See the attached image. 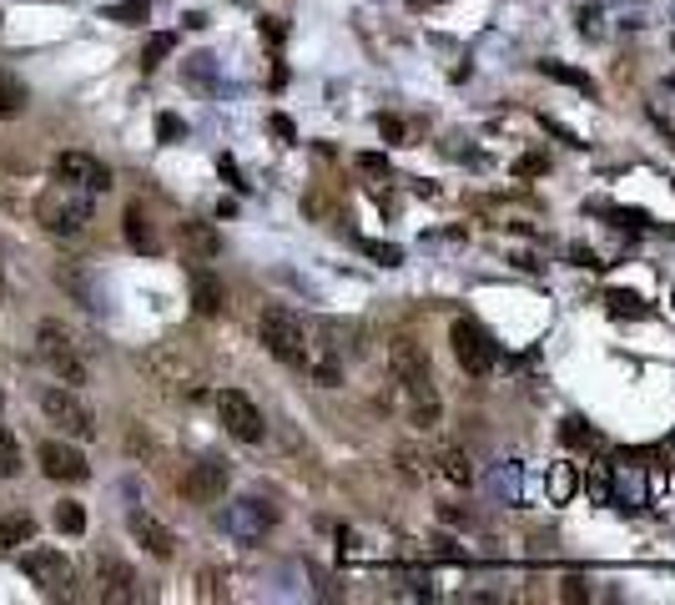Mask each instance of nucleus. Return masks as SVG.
Returning a JSON list of instances; mask_svg holds the SVG:
<instances>
[{"label":"nucleus","instance_id":"1","mask_svg":"<svg viewBox=\"0 0 675 605\" xmlns=\"http://www.w3.org/2000/svg\"><path fill=\"white\" fill-rule=\"evenodd\" d=\"M389 364H393V379L403 383V393L414 399V424L434 429L438 424V389H434V368H428L424 344H414V338H393Z\"/></svg>","mask_w":675,"mask_h":605},{"label":"nucleus","instance_id":"2","mask_svg":"<svg viewBox=\"0 0 675 605\" xmlns=\"http://www.w3.org/2000/svg\"><path fill=\"white\" fill-rule=\"evenodd\" d=\"M86 223H91V202L81 197V187L61 182L56 192L41 197V227H46V233H56V238H76Z\"/></svg>","mask_w":675,"mask_h":605},{"label":"nucleus","instance_id":"3","mask_svg":"<svg viewBox=\"0 0 675 605\" xmlns=\"http://www.w3.org/2000/svg\"><path fill=\"white\" fill-rule=\"evenodd\" d=\"M262 344H268V354L283 358V364H308V333H303V323H297V313L287 309H268L258 323Z\"/></svg>","mask_w":675,"mask_h":605},{"label":"nucleus","instance_id":"4","mask_svg":"<svg viewBox=\"0 0 675 605\" xmlns=\"http://www.w3.org/2000/svg\"><path fill=\"white\" fill-rule=\"evenodd\" d=\"M449 344H454V358H459V368H464V374H475V379H485L489 368L499 364V344L489 338L485 328H479L475 318H454Z\"/></svg>","mask_w":675,"mask_h":605},{"label":"nucleus","instance_id":"5","mask_svg":"<svg viewBox=\"0 0 675 605\" xmlns=\"http://www.w3.org/2000/svg\"><path fill=\"white\" fill-rule=\"evenodd\" d=\"M36 348H41V358H46V364L56 368L66 383H86V364H81V354H76L72 333L61 328V323H41V328H36Z\"/></svg>","mask_w":675,"mask_h":605},{"label":"nucleus","instance_id":"6","mask_svg":"<svg viewBox=\"0 0 675 605\" xmlns=\"http://www.w3.org/2000/svg\"><path fill=\"white\" fill-rule=\"evenodd\" d=\"M217 414H222L227 434H232V440H242V444H258L262 434H268V424H262V409L242 389H222V393H217Z\"/></svg>","mask_w":675,"mask_h":605},{"label":"nucleus","instance_id":"7","mask_svg":"<svg viewBox=\"0 0 675 605\" xmlns=\"http://www.w3.org/2000/svg\"><path fill=\"white\" fill-rule=\"evenodd\" d=\"M41 414H46L56 429H66V434H81V440H91V434H96L91 409H86L72 389H46V393H41Z\"/></svg>","mask_w":675,"mask_h":605},{"label":"nucleus","instance_id":"8","mask_svg":"<svg viewBox=\"0 0 675 605\" xmlns=\"http://www.w3.org/2000/svg\"><path fill=\"white\" fill-rule=\"evenodd\" d=\"M222 525H227L232 534H238L242 545H258L262 534H268V530L277 525V510L268 505V499H238V505H227Z\"/></svg>","mask_w":675,"mask_h":605},{"label":"nucleus","instance_id":"9","mask_svg":"<svg viewBox=\"0 0 675 605\" xmlns=\"http://www.w3.org/2000/svg\"><path fill=\"white\" fill-rule=\"evenodd\" d=\"M56 177L72 182V187H81V192H107L111 187L107 162H96L91 152H61L56 156Z\"/></svg>","mask_w":675,"mask_h":605},{"label":"nucleus","instance_id":"10","mask_svg":"<svg viewBox=\"0 0 675 605\" xmlns=\"http://www.w3.org/2000/svg\"><path fill=\"white\" fill-rule=\"evenodd\" d=\"M21 570L51 595H61L66 585H72V560L61 555V550H31V555L21 560Z\"/></svg>","mask_w":675,"mask_h":605},{"label":"nucleus","instance_id":"11","mask_svg":"<svg viewBox=\"0 0 675 605\" xmlns=\"http://www.w3.org/2000/svg\"><path fill=\"white\" fill-rule=\"evenodd\" d=\"M227 489V464L222 460H197L182 475V495L187 499H217Z\"/></svg>","mask_w":675,"mask_h":605},{"label":"nucleus","instance_id":"12","mask_svg":"<svg viewBox=\"0 0 675 605\" xmlns=\"http://www.w3.org/2000/svg\"><path fill=\"white\" fill-rule=\"evenodd\" d=\"M131 540H137V545H142L146 555H156V560H166L172 550H177V534L166 530V525L156 520V515H146V510L131 515Z\"/></svg>","mask_w":675,"mask_h":605},{"label":"nucleus","instance_id":"13","mask_svg":"<svg viewBox=\"0 0 675 605\" xmlns=\"http://www.w3.org/2000/svg\"><path fill=\"white\" fill-rule=\"evenodd\" d=\"M41 469L51 479H86V460L72 444H41Z\"/></svg>","mask_w":675,"mask_h":605},{"label":"nucleus","instance_id":"14","mask_svg":"<svg viewBox=\"0 0 675 605\" xmlns=\"http://www.w3.org/2000/svg\"><path fill=\"white\" fill-rule=\"evenodd\" d=\"M96 601H131V565H121V560H101L96 565Z\"/></svg>","mask_w":675,"mask_h":605},{"label":"nucleus","instance_id":"15","mask_svg":"<svg viewBox=\"0 0 675 605\" xmlns=\"http://www.w3.org/2000/svg\"><path fill=\"white\" fill-rule=\"evenodd\" d=\"M620 510H640L645 505V479H640L635 464H616V489H610Z\"/></svg>","mask_w":675,"mask_h":605},{"label":"nucleus","instance_id":"16","mask_svg":"<svg viewBox=\"0 0 675 605\" xmlns=\"http://www.w3.org/2000/svg\"><path fill=\"white\" fill-rule=\"evenodd\" d=\"M489 489H494L504 505H520L524 499V464L520 460H504L494 464V475H489Z\"/></svg>","mask_w":675,"mask_h":605},{"label":"nucleus","instance_id":"17","mask_svg":"<svg viewBox=\"0 0 675 605\" xmlns=\"http://www.w3.org/2000/svg\"><path fill=\"white\" fill-rule=\"evenodd\" d=\"M192 309H197L202 318L222 313V283H217L213 273H192Z\"/></svg>","mask_w":675,"mask_h":605},{"label":"nucleus","instance_id":"18","mask_svg":"<svg viewBox=\"0 0 675 605\" xmlns=\"http://www.w3.org/2000/svg\"><path fill=\"white\" fill-rule=\"evenodd\" d=\"M127 242L137 252H156V233H152V223H146L142 207H127Z\"/></svg>","mask_w":675,"mask_h":605},{"label":"nucleus","instance_id":"19","mask_svg":"<svg viewBox=\"0 0 675 605\" xmlns=\"http://www.w3.org/2000/svg\"><path fill=\"white\" fill-rule=\"evenodd\" d=\"M31 534H36V520H31V515H6V520H0V550L25 545Z\"/></svg>","mask_w":675,"mask_h":605},{"label":"nucleus","instance_id":"20","mask_svg":"<svg viewBox=\"0 0 675 605\" xmlns=\"http://www.w3.org/2000/svg\"><path fill=\"white\" fill-rule=\"evenodd\" d=\"M605 303H610V313H625V318H651V303L640 293H630V288H610Z\"/></svg>","mask_w":675,"mask_h":605},{"label":"nucleus","instance_id":"21","mask_svg":"<svg viewBox=\"0 0 675 605\" xmlns=\"http://www.w3.org/2000/svg\"><path fill=\"white\" fill-rule=\"evenodd\" d=\"M540 72L555 76V82H565V86H575V91H585V96H595V82H590V76L575 72V66H565V61H540Z\"/></svg>","mask_w":675,"mask_h":605},{"label":"nucleus","instance_id":"22","mask_svg":"<svg viewBox=\"0 0 675 605\" xmlns=\"http://www.w3.org/2000/svg\"><path fill=\"white\" fill-rule=\"evenodd\" d=\"M575 485H580V464H555V475H549V499L565 505V499L575 495Z\"/></svg>","mask_w":675,"mask_h":605},{"label":"nucleus","instance_id":"23","mask_svg":"<svg viewBox=\"0 0 675 605\" xmlns=\"http://www.w3.org/2000/svg\"><path fill=\"white\" fill-rule=\"evenodd\" d=\"M182 242H187L192 252H202V258H213L217 252V233L207 223H182Z\"/></svg>","mask_w":675,"mask_h":605},{"label":"nucleus","instance_id":"24","mask_svg":"<svg viewBox=\"0 0 675 605\" xmlns=\"http://www.w3.org/2000/svg\"><path fill=\"white\" fill-rule=\"evenodd\" d=\"M25 107V86L11 72H0V117H21Z\"/></svg>","mask_w":675,"mask_h":605},{"label":"nucleus","instance_id":"25","mask_svg":"<svg viewBox=\"0 0 675 605\" xmlns=\"http://www.w3.org/2000/svg\"><path fill=\"white\" fill-rule=\"evenodd\" d=\"M21 475V444H15V434L6 424H0V479H15Z\"/></svg>","mask_w":675,"mask_h":605},{"label":"nucleus","instance_id":"26","mask_svg":"<svg viewBox=\"0 0 675 605\" xmlns=\"http://www.w3.org/2000/svg\"><path fill=\"white\" fill-rule=\"evenodd\" d=\"M56 530L61 534H81L86 530V510L76 505V499H61L56 505Z\"/></svg>","mask_w":675,"mask_h":605},{"label":"nucleus","instance_id":"27","mask_svg":"<svg viewBox=\"0 0 675 605\" xmlns=\"http://www.w3.org/2000/svg\"><path fill=\"white\" fill-rule=\"evenodd\" d=\"M438 464H444V479H454V485H469V479H475V469H469L464 450H444V454H438Z\"/></svg>","mask_w":675,"mask_h":605},{"label":"nucleus","instance_id":"28","mask_svg":"<svg viewBox=\"0 0 675 605\" xmlns=\"http://www.w3.org/2000/svg\"><path fill=\"white\" fill-rule=\"evenodd\" d=\"M146 15H152V0H121V6H111V21L121 25H142Z\"/></svg>","mask_w":675,"mask_h":605},{"label":"nucleus","instance_id":"29","mask_svg":"<svg viewBox=\"0 0 675 605\" xmlns=\"http://www.w3.org/2000/svg\"><path fill=\"white\" fill-rule=\"evenodd\" d=\"M363 252L379 262V268H399V262H403V252L393 248V242H363Z\"/></svg>","mask_w":675,"mask_h":605},{"label":"nucleus","instance_id":"30","mask_svg":"<svg viewBox=\"0 0 675 605\" xmlns=\"http://www.w3.org/2000/svg\"><path fill=\"white\" fill-rule=\"evenodd\" d=\"M559 440H565V444H595V429L585 424V419H565V429H559Z\"/></svg>","mask_w":675,"mask_h":605},{"label":"nucleus","instance_id":"31","mask_svg":"<svg viewBox=\"0 0 675 605\" xmlns=\"http://www.w3.org/2000/svg\"><path fill=\"white\" fill-rule=\"evenodd\" d=\"M156 137H162V142H177V137H187V121L166 111V117H156Z\"/></svg>","mask_w":675,"mask_h":605},{"label":"nucleus","instance_id":"32","mask_svg":"<svg viewBox=\"0 0 675 605\" xmlns=\"http://www.w3.org/2000/svg\"><path fill=\"white\" fill-rule=\"evenodd\" d=\"M166 51H172V36H152L146 41V66H162Z\"/></svg>","mask_w":675,"mask_h":605},{"label":"nucleus","instance_id":"33","mask_svg":"<svg viewBox=\"0 0 675 605\" xmlns=\"http://www.w3.org/2000/svg\"><path fill=\"white\" fill-rule=\"evenodd\" d=\"M379 127H383V137H389V142H399V137H403V121L399 117H383Z\"/></svg>","mask_w":675,"mask_h":605},{"label":"nucleus","instance_id":"34","mask_svg":"<svg viewBox=\"0 0 675 605\" xmlns=\"http://www.w3.org/2000/svg\"><path fill=\"white\" fill-rule=\"evenodd\" d=\"M273 131H277V137H283V142H293V137H297V131H293V121H287V117H273Z\"/></svg>","mask_w":675,"mask_h":605},{"label":"nucleus","instance_id":"35","mask_svg":"<svg viewBox=\"0 0 675 605\" xmlns=\"http://www.w3.org/2000/svg\"><path fill=\"white\" fill-rule=\"evenodd\" d=\"M575 262H580V268H605V262H595L590 248H575Z\"/></svg>","mask_w":675,"mask_h":605},{"label":"nucleus","instance_id":"36","mask_svg":"<svg viewBox=\"0 0 675 605\" xmlns=\"http://www.w3.org/2000/svg\"><path fill=\"white\" fill-rule=\"evenodd\" d=\"M530 172H545V162H540V156H524V162H520V177H530Z\"/></svg>","mask_w":675,"mask_h":605},{"label":"nucleus","instance_id":"37","mask_svg":"<svg viewBox=\"0 0 675 605\" xmlns=\"http://www.w3.org/2000/svg\"><path fill=\"white\" fill-rule=\"evenodd\" d=\"M565 601H585V585L580 581H565Z\"/></svg>","mask_w":675,"mask_h":605}]
</instances>
